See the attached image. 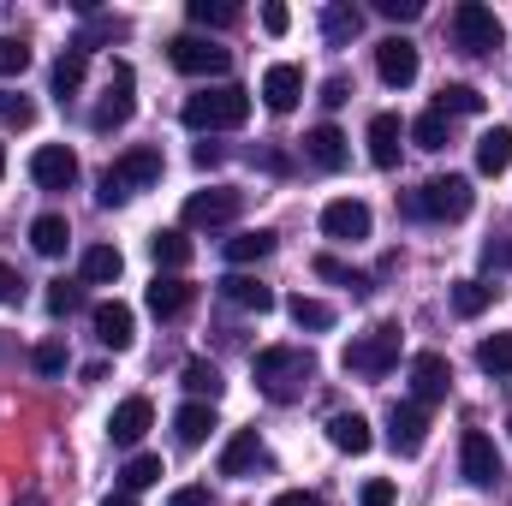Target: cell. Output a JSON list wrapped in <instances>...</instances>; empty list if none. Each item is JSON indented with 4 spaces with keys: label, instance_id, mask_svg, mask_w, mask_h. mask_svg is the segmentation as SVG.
<instances>
[{
    "label": "cell",
    "instance_id": "obj_1",
    "mask_svg": "<svg viewBox=\"0 0 512 506\" xmlns=\"http://www.w3.org/2000/svg\"><path fill=\"white\" fill-rule=\"evenodd\" d=\"M251 376H256V393L274 399V405H292L304 399V387L316 381V358L304 346H262L251 358Z\"/></svg>",
    "mask_w": 512,
    "mask_h": 506
},
{
    "label": "cell",
    "instance_id": "obj_2",
    "mask_svg": "<svg viewBox=\"0 0 512 506\" xmlns=\"http://www.w3.org/2000/svg\"><path fill=\"white\" fill-rule=\"evenodd\" d=\"M179 120H185L191 131H239L245 120H251V90H239V84L197 90V96H185Z\"/></svg>",
    "mask_w": 512,
    "mask_h": 506
},
{
    "label": "cell",
    "instance_id": "obj_3",
    "mask_svg": "<svg viewBox=\"0 0 512 506\" xmlns=\"http://www.w3.org/2000/svg\"><path fill=\"white\" fill-rule=\"evenodd\" d=\"M161 167H167V161H161V149L137 143V149H126V155L102 173V191H96V197H102L108 209H114V203H131L137 191H149V185L161 179Z\"/></svg>",
    "mask_w": 512,
    "mask_h": 506
},
{
    "label": "cell",
    "instance_id": "obj_4",
    "mask_svg": "<svg viewBox=\"0 0 512 506\" xmlns=\"http://www.w3.org/2000/svg\"><path fill=\"white\" fill-rule=\"evenodd\" d=\"M471 203H477V191H471V179H465V173H441V179H429L423 191H411V197H405V209H411V215H423V221H465V215H471Z\"/></svg>",
    "mask_w": 512,
    "mask_h": 506
},
{
    "label": "cell",
    "instance_id": "obj_5",
    "mask_svg": "<svg viewBox=\"0 0 512 506\" xmlns=\"http://www.w3.org/2000/svg\"><path fill=\"white\" fill-rule=\"evenodd\" d=\"M346 376H364V381H382L393 364H399V328L382 322V328H370V334H358L352 346H346Z\"/></svg>",
    "mask_w": 512,
    "mask_h": 506
},
{
    "label": "cell",
    "instance_id": "obj_6",
    "mask_svg": "<svg viewBox=\"0 0 512 506\" xmlns=\"http://www.w3.org/2000/svg\"><path fill=\"white\" fill-rule=\"evenodd\" d=\"M453 36H459L465 54H495V48H501V18H495V6L459 0V6H453Z\"/></svg>",
    "mask_w": 512,
    "mask_h": 506
},
{
    "label": "cell",
    "instance_id": "obj_7",
    "mask_svg": "<svg viewBox=\"0 0 512 506\" xmlns=\"http://www.w3.org/2000/svg\"><path fill=\"white\" fill-rule=\"evenodd\" d=\"M167 60H173L185 78H221V72L233 66V54H227L221 42H209V36H173V42H167Z\"/></svg>",
    "mask_w": 512,
    "mask_h": 506
},
{
    "label": "cell",
    "instance_id": "obj_8",
    "mask_svg": "<svg viewBox=\"0 0 512 506\" xmlns=\"http://www.w3.org/2000/svg\"><path fill=\"white\" fill-rule=\"evenodd\" d=\"M239 209H245V191L209 185V191L185 197V227H227V221H239Z\"/></svg>",
    "mask_w": 512,
    "mask_h": 506
},
{
    "label": "cell",
    "instance_id": "obj_9",
    "mask_svg": "<svg viewBox=\"0 0 512 506\" xmlns=\"http://www.w3.org/2000/svg\"><path fill=\"white\" fill-rule=\"evenodd\" d=\"M131 90H137L131 66H126V60H114V72H108V96L96 102L90 126H96V131H120V126H126V120H131V108H137V102H131Z\"/></svg>",
    "mask_w": 512,
    "mask_h": 506
},
{
    "label": "cell",
    "instance_id": "obj_10",
    "mask_svg": "<svg viewBox=\"0 0 512 506\" xmlns=\"http://www.w3.org/2000/svg\"><path fill=\"white\" fill-rule=\"evenodd\" d=\"M387 441H393V453H399V459H417V453H423V441H429V411H423L417 399L393 405V411H387Z\"/></svg>",
    "mask_w": 512,
    "mask_h": 506
},
{
    "label": "cell",
    "instance_id": "obj_11",
    "mask_svg": "<svg viewBox=\"0 0 512 506\" xmlns=\"http://www.w3.org/2000/svg\"><path fill=\"white\" fill-rule=\"evenodd\" d=\"M30 179H36L42 191H72V185H78V155H72L66 143H42V149L30 155Z\"/></svg>",
    "mask_w": 512,
    "mask_h": 506
},
{
    "label": "cell",
    "instance_id": "obj_12",
    "mask_svg": "<svg viewBox=\"0 0 512 506\" xmlns=\"http://www.w3.org/2000/svg\"><path fill=\"white\" fill-rule=\"evenodd\" d=\"M370 203H358V197H334L328 209H322V233L328 239H340V245H358V239H370Z\"/></svg>",
    "mask_w": 512,
    "mask_h": 506
},
{
    "label": "cell",
    "instance_id": "obj_13",
    "mask_svg": "<svg viewBox=\"0 0 512 506\" xmlns=\"http://www.w3.org/2000/svg\"><path fill=\"white\" fill-rule=\"evenodd\" d=\"M459 465H465V483H477V489H495L501 483V453H495V441L483 429H465Z\"/></svg>",
    "mask_w": 512,
    "mask_h": 506
},
{
    "label": "cell",
    "instance_id": "obj_14",
    "mask_svg": "<svg viewBox=\"0 0 512 506\" xmlns=\"http://www.w3.org/2000/svg\"><path fill=\"white\" fill-rule=\"evenodd\" d=\"M376 72H382L387 90H405V84L417 78V42H411V36H387V42H376Z\"/></svg>",
    "mask_w": 512,
    "mask_h": 506
},
{
    "label": "cell",
    "instance_id": "obj_15",
    "mask_svg": "<svg viewBox=\"0 0 512 506\" xmlns=\"http://www.w3.org/2000/svg\"><path fill=\"white\" fill-rule=\"evenodd\" d=\"M447 387H453V364H447L441 352H417V358H411V393H417L423 411H429L435 399H447Z\"/></svg>",
    "mask_w": 512,
    "mask_h": 506
},
{
    "label": "cell",
    "instance_id": "obj_16",
    "mask_svg": "<svg viewBox=\"0 0 512 506\" xmlns=\"http://www.w3.org/2000/svg\"><path fill=\"white\" fill-rule=\"evenodd\" d=\"M149 423H155V405L143 399V393H131L114 405V417H108V435H114V447H137L143 435H149Z\"/></svg>",
    "mask_w": 512,
    "mask_h": 506
},
{
    "label": "cell",
    "instance_id": "obj_17",
    "mask_svg": "<svg viewBox=\"0 0 512 506\" xmlns=\"http://www.w3.org/2000/svg\"><path fill=\"white\" fill-rule=\"evenodd\" d=\"M90 322H96V340L108 346V352H126L131 340H137V316H131L120 298H108V304H96L90 310Z\"/></svg>",
    "mask_w": 512,
    "mask_h": 506
},
{
    "label": "cell",
    "instance_id": "obj_18",
    "mask_svg": "<svg viewBox=\"0 0 512 506\" xmlns=\"http://www.w3.org/2000/svg\"><path fill=\"white\" fill-rule=\"evenodd\" d=\"M298 96H304V72H298V66L280 60V66L262 72V102H268V114H292Z\"/></svg>",
    "mask_w": 512,
    "mask_h": 506
},
{
    "label": "cell",
    "instance_id": "obj_19",
    "mask_svg": "<svg viewBox=\"0 0 512 506\" xmlns=\"http://www.w3.org/2000/svg\"><path fill=\"white\" fill-rule=\"evenodd\" d=\"M191 298H197V286H191V280H179V274H155V286H149V310H155L161 322L185 316V310H191Z\"/></svg>",
    "mask_w": 512,
    "mask_h": 506
},
{
    "label": "cell",
    "instance_id": "obj_20",
    "mask_svg": "<svg viewBox=\"0 0 512 506\" xmlns=\"http://www.w3.org/2000/svg\"><path fill=\"white\" fill-rule=\"evenodd\" d=\"M328 441H334L340 453H352V459L376 447V435H370V423H364L358 411H334V417H328Z\"/></svg>",
    "mask_w": 512,
    "mask_h": 506
},
{
    "label": "cell",
    "instance_id": "obj_21",
    "mask_svg": "<svg viewBox=\"0 0 512 506\" xmlns=\"http://www.w3.org/2000/svg\"><path fill=\"white\" fill-rule=\"evenodd\" d=\"M304 155H310L322 173H340L352 149H346V137H340L334 126H316V131H304Z\"/></svg>",
    "mask_w": 512,
    "mask_h": 506
},
{
    "label": "cell",
    "instance_id": "obj_22",
    "mask_svg": "<svg viewBox=\"0 0 512 506\" xmlns=\"http://www.w3.org/2000/svg\"><path fill=\"white\" fill-rule=\"evenodd\" d=\"M358 30H364V12H358L352 0H334V6H322V36H328V48H346Z\"/></svg>",
    "mask_w": 512,
    "mask_h": 506
},
{
    "label": "cell",
    "instance_id": "obj_23",
    "mask_svg": "<svg viewBox=\"0 0 512 506\" xmlns=\"http://www.w3.org/2000/svg\"><path fill=\"white\" fill-rule=\"evenodd\" d=\"M173 435H179L185 447H203V441L215 435V405H203V399L179 405V417H173Z\"/></svg>",
    "mask_w": 512,
    "mask_h": 506
},
{
    "label": "cell",
    "instance_id": "obj_24",
    "mask_svg": "<svg viewBox=\"0 0 512 506\" xmlns=\"http://www.w3.org/2000/svg\"><path fill=\"white\" fill-rule=\"evenodd\" d=\"M221 292H227L239 310H256V316H268V310H274V286H262L256 274H227V280H221Z\"/></svg>",
    "mask_w": 512,
    "mask_h": 506
},
{
    "label": "cell",
    "instance_id": "obj_25",
    "mask_svg": "<svg viewBox=\"0 0 512 506\" xmlns=\"http://www.w3.org/2000/svg\"><path fill=\"white\" fill-rule=\"evenodd\" d=\"M399 137H405L399 114H376L370 120V161L376 167H399Z\"/></svg>",
    "mask_w": 512,
    "mask_h": 506
},
{
    "label": "cell",
    "instance_id": "obj_26",
    "mask_svg": "<svg viewBox=\"0 0 512 506\" xmlns=\"http://www.w3.org/2000/svg\"><path fill=\"white\" fill-rule=\"evenodd\" d=\"M507 167H512V131L507 126L483 131V137H477V173L495 179V173H507Z\"/></svg>",
    "mask_w": 512,
    "mask_h": 506
},
{
    "label": "cell",
    "instance_id": "obj_27",
    "mask_svg": "<svg viewBox=\"0 0 512 506\" xmlns=\"http://www.w3.org/2000/svg\"><path fill=\"white\" fill-rule=\"evenodd\" d=\"M30 245H36V256H66V245H72L66 215H36L30 221Z\"/></svg>",
    "mask_w": 512,
    "mask_h": 506
},
{
    "label": "cell",
    "instance_id": "obj_28",
    "mask_svg": "<svg viewBox=\"0 0 512 506\" xmlns=\"http://www.w3.org/2000/svg\"><path fill=\"white\" fill-rule=\"evenodd\" d=\"M84 72H90V54H84V48H66V54L54 60V96H60V102L78 96V90H84Z\"/></svg>",
    "mask_w": 512,
    "mask_h": 506
},
{
    "label": "cell",
    "instance_id": "obj_29",
    "mask_svg": "<svg viewBox=\"0 0 512 506\" xmlns=\"http://www.w3.org/2000/svg\"><path fill=\"white\" fill-rule=\"evenodd\" d=\"M256 459H262V441H256V429H239V435L227 441V453H221V477H245Z\"/></svg>",
    "mask_w": 512,
    "mask_h": 506
},
{
    "label": "cell",
    "instance_id": "obj_30",
    "mask_svg": "<svg viewBox=\"0 0 512 506\" xmlns=\"http://www.w3.org/2000/svg\"><path fill=\"white\" fill-rule=\"evenodd\" d=\"M274 245H280V239H274L268 227H256V233H233V239H227V262H233V268L262 262V256H274Z\"/></svg>",
    "mask_w": 512,
    "mask_h": 506
},
{
    "label": "cell",
    "instance_id": "obj_31",
    "mask_svg": "<svg viewBox=\"0 0 512 506\" xmlns=\"http://www.w3.org/2000/svg\"><path fill=\"white\" fill-rule=\"evenodd\" d=\"M78 268H84V280H90V286H108V280H120V268H126V256L114 251V245H90Z\"/></svg>",
    "mask_w": 512,
    "mask_h": 506
},
{
    "label": "cell",
    "instance_id": "obj_32",
    "mask_svg": "<svg viewBox=\"0 0 512 506\" xmlns=\"http://www.w3.org/2000/svg\"><path fill=\"white\" fill-rule=\"evenodd\" d=\"M149 256H155V268H185V262H191V239H185L179 227H161V233L149 239Z\"/></svg>",
    "mask_w": 512,
    "mask_h": 506
},
{
    "label": "cell",
    "instance_id": "obj_33",
    "mask_svg": "<svg viewBox=\"0 0 512 506\" xmlns=\"http://www.w3.org/2000/svg\"><path fill=\"white\" fill-rule=\"evenodd\" d=\"M286 310H292V322L310 328V334H328V328H334V304H322V298H304V292H298Z\"/></svg>",
    "mask_w": 512,
    "mask_h": 506
},
{
    "label": "cell",
    "instance_id": "obj_34",
    "mask_svg": "<svg viewBox=\"0 0 512 506\" xmlns=\"http://www.w3.org/2000/svg\"><path fill=\"white\" fill-rule=\"evenodd\" d=\"M495 304V286H483V280H453V310L459 316H483Z\"/></svg>",
    "mask_w": 512,
    "mask_h": 506
},
{
    "label": "cell",
    "instance_id": "obj_35",
    "mask_svg": "<svg viewBox=\"0 0 512 506\" xmlns=\"http://www.w3.org/2000/svg\"><path fill=\"white\" fill-rule=\"evenodd\" d=\"M185 387H191V393H197L203 405H215L227 381H221V370H215V364H203V358H191V364H185Z\"/></svg>",
    "mask_w": 512,
    "mask_h": 506
},
{
    "label": "cell",
    "instance_id": "obj_36",
    "mask_svg": "<svg viewBox=\"0 0 512 506\" xmlns=\"http://www.w3.org/2000/svg\"><path fill=\"white\" fill-rule=\"evenodd\" d=\"M435 114H483V90H471V84H447V90L435 96Z\"/></svg>",
    "mask_w": 512,
    "mask_h": 506
},
{
    "label": "cell",
    "instance_id": "obj_37",
    "mask_svg": "<svg viewBox=\"0 0 512 506\" xmlns=\"http://www.w3.org/2000/svg\"><path fill=\"white\" fill-rule=\"evenodd\" d=\"M149 483H161V459H155V453H137V459H126L120 489H126V495H137V489H149Z\"/></svg>",
    "mask_w": 512,
    "mask_h": 506
},
{
    "label": "cell",
    "instance_id": "obj_38",
    "mask_svg": "<svg viewBox=\"0 0 512 506\" xmlns=\"http://www.w3.org/2000/svg\"><path fill=\"white\" fill-rule=\"evenodd\" d=\"M477 364H483L489 376H512V334H489V340L477 346Z\"/></svg>",
    "mask_w": 512,
    "mask_h": 506
},
{
    "label": "cell",
    "instance_id": "obj_39",
    "mask_svg": "<svg viewBox=\"0 0 512 506\" xmlns=\"http://www.w3.org/2000/svg\"><path fill=\"white\" fill-rule=\"evenodd\" d=\"M191 24L227 30V24H239V6H227V0H191Z\"/></svg>",
    "mask_w": 512,
    "mask_h": 506
},
{
    "label": "cell",
    "instance_id": "obj_40",
    "mask_svg": "<svg viewBox=\"0 0 512 506\" xmlns=\"http://www.w3.org/2000/svg\"><path fill=\"white\" fill-rule=\"evenodd\" d=\"M316 274H322V280H334V286H352V292H358V298H364V292H370V280H364V274H358V268H346V262H340V256H316Z\"/></svg>",
    "mask_w": 512,
    "mask_h": 506
},
{
    "label": "cell",
    "instance_id": "obj_41",
    "mask_svg": "<svg viewBox=\"0 0 512 506\" xmlns=\"http://www.w3.org/2000/svg\"><path fill=\"white\" fill-rule=\"evenodd\" d=\"M411 143H417V149H447V114L429 108V114L411 126Z\"/></svg>",
    "mask_w": 512,
    "mask_h": 506
},
{
    "label": "cell",
    "instance_id": "obj_42",
    "mask_svg": "<svg viewBox=\"0 0 512 506\" xmlns=\"http://www.w3.org/2000/svg\"><path fill=\"white\" fill-rule=\"evenodd\" d=\"M48 310H54V316L84 310V286H78V280H54V286H48Z\"/></svg>",
    "mask_w": 512,
    "mask_h": 506
},
{
    "label": "cell",
    "instance_id": "obj_43",
    "mask_svg": "<svg viewBox=\"0 0 512 506\" xmlns=\"http://www.w3.org/2000/svg\"><path fill=\"white\" fill-rule=\"evenodd\" d=\"M30 66V48H24V36H0V78H18Z\"/></svg>",
    "mask_w": 512,
    "mask_h": 506
},
{
    "label": "cell",
    "instance_id": "obj_44",
    "mask_svg": "<svg viewBox=\"0 0 512 506\" xmlns=\"http://www.w3.org/2000/svg\"><path fill=\"white\" fill-rule=\"evenodd\" d=\"M0 126H36V108L24 102V96H12V90H0Z\"/></svg>",
    "mask_w": 512,
    "mask_h": 506
},
{
    "label": "cell",
    "instance_id": "obj_45",
    "mask_svg": "<svg viewBox=\"0 0 512 506\" xmlns=\"http://www.w3.org/2000/svg\"><path fill=\"white\" fill-rule=\"evenodd\" d=\"M30 364H36L42 376H60V370H66V346H60V340H42V346L30 352Z\"/></svg>",
    "mask_w": 512,
    "mask_h": 506
},
{
    "label": "cell",
    "instance_id": "obj_46",
    "mask_svg": "<svg viewBox=\"0 0 512 506\" xmlns=\"http://www.w3.org/2000/svg\"><path fill=\"white\" fill-rule=\"evenodd\" d=\"M393 501H399V489H393L387 477H370V483L358 489V506H393Z\"/></svg>",
    "mask_w": 512,
    "mask_h": 506
},
{
    "label": "cell",
    "instance_id": "obj_47",
    "mask_svg": "<svg viewBox=\"0 0 512 506\" xmlns=\"http://www.w3.org/2000/svg\"><path fill=\"white\" fill-rule=\"evenodd\" d=\"M376 12L393 24H411V18H423V0H376Z\"/></svg>",
    "mask_w": 512,
    "mask_h": 506
},
{
    "label": "cell",
    "instance_id": "obj_48",
    "mask_svg": "<svg viewBox=\"0 0 512 506\" xmlns=\"http://www.w3.org/2000/svg\"><path fill=\"white\" fill-rule=\"evenodd\" d=\"M286 24H292V12H286L280 0H268V6H262V30H268V36H286Z\"/></svg>",
    "mask_w": 512,
    "mask_h": 506
},
{
    "label": "cell",
    "instance_id": "obj_49",
    "mask_svg": "<svg viewBox=\"0 0 512 506\" xmlns=\"http://www.w3.org/2000/svg\"><path fill=\"white\" fill-rule=\"evenodd\" d=\"M346 102H352V84H346V78L334 72V78L322 84V108H346Z\"/></svg>",
    "mask_w": 512,
    "mask_h": 506
},
{
    "label": "cell",
    "instance_id": "obj_50",
    "mask_svg": "<svg viewBox=\"0 0 512 506\" xmlns=\"http://www.w3.org/2000/svg\"><path fill=\"white\" fill-rule=\"evenodd\" d=\"M167 506H209V489H173Z\"/></svg>",
    "mask_w": 512,
    "mask_h": 506
},
{
    "label": "cell",
    "instance_id": "obj_51",
    "mask_svg": "<svg viewBox=\"0 0 512 506\" xmlns=\"http://www.w3.org/2000/svg\"><path fill=\"white\" fill-rule=\"evenodd\" d=\"M483 262H489V268H512V239H507V245H489Z\"/></svg>",
    "mask_w": 512,
    "mask_h": 506
},
{
    "label": "cell",
    "instance_id": "obj_52",
    "mask_svg": "<svg viewBox=\"0 0 512 506\" xmlns=\"http://www.w3.org/2000/svg\"><path fill=\"white\" fill-rule=\"evenodd\" d=\"M274 506H322L316 495H304V489H286V495H274Z\"/></svg>",
    "mask_w": 512,
    "mask_h": 506
},
{
    "label": "cell",
    "instance_id": "obj_53",
    "mask_svg": "<svg viewBox=\"0 0 512 506\" xmlns=\"http://www.w3.org/2000/svg\"><path fill=\"white\" fill-rule=\"evenodd\" d=\"M12 292H18V274H12V268H6V262H0V304H6V298H12Z\"/></svg>",
    "mask_w": 512,
    "mask_h": 506
},
{
    "label": "cell",
    "instance_id": "obj_54",
    "mask_svg": "<svg viewBox=\"0 0 512 506\" xmlns=\"http://www.w3.org/2000/svg\"><path fill=\"white\" fill-rule=\"evenodd\" d=\"M102 506H137V501H131L126 489H120V495H108V501H102Z\"/></svg>",
    "mask_w": 512,
    "mask_h": 506
},
{
    "label": "cell",
    "instance_id": "obj_55",
    "mask_svg": "<svg viewBox=\"0 0 512 506\" xmlns=\"http://www.w3.org/2000/svg\"><path fill=\"white\" fill-rule=\"evenodd\" d=\"M0 179H6V143H0Z\"/></svg>",
    "mask_w": 512,
    "mask_h": 506
},
{
    "label": "cell",
    "instance_id": "obj_56",
    "mask_svg": "<svg viewBox=\"0 0 512 506\" xmlns=\"http://www.w3.org/2000/svg\"><path fill=\"white\" fill-rule=\"evenodd\" d=\"M507 429H512V423H507Z\"/></svg>",
    "mask_w": 512,
    "mask_h": 506
}]
</instances>
